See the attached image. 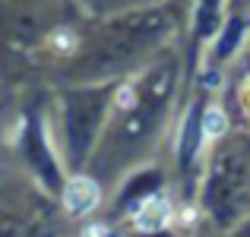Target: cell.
I'll list each match as a JSON object with an SVG mask.
<instances>
[{
  "instance_id": "1",
  "label": "cell",
  "mask_w": 250,
  "mask_h": 237,
  "mask_svg": "<svg viewBox=\"0 0 250 237\" xmlns=\"http://www.w3.org/2000/svg\"><path fill=\"white\" fill-rule=\"evenodd\" d=\"M102 199V187L92 177H73L63 190V206L70 215H89Z\"/></svg>"
},
{
  "instance_id": "8",
  "label": "cell",
  "mask_w": 250,
  "mask_h": 237,
  "mask_svg": "<svg viewBox=\"0 0 250 237\" xmlns=\"http://www.w3.org/2000/svg\"><path fill=\"white\" fill-rule=\"evenodd\" d=\"M0 237H13L10 231H6V228H0Z\"/></svg>"
},
{
  "instance_id": "5",
  "label": "cell",
  "mask_w": 250,
  "mask_h": 237,
  "mask_svg": "<svg viewBox=\"0 0 250 237\" xmlns=\"http://www.w3.org/2000/svg\"><path fill=\"white\" fill-rule=\"evenodd\" d=\"M117 104H121V108H130V104H133V89H121L117 92Z\"/></svg>"
},
{
  "instance_id": "7",
  "label": "cell",
  "mask_w": 250,
  "mask_h": 237,
  "mask_svg": "<svg viewBox=\"0 0 250 237\" xmlns=\"http://www.w3.org/2000/svg\"><path fill=\"white\" fill-rule=\"evenodd\" d=\"M85 237H108V228H89V231H85Z\"/></svg>"
},
{
  "instance_id": "6",
  "label": "cell",
  "mask_w": 250,
  "mask_h": 237,
  "mask_svg": "<svg viewBox=\"0 0 250 237\" xmlns=\"http://www.w3.org/2000/svg\"><path fill=\"white\" fill-rule=\"evenodd\" d=\"M241 108H244V114H250V79L241 85Z\"/></svg>"
},
{
  "instance_id": "4",
  "label": "cell",
  "mask_w": 250,
  "mask_h": 237,
  "mask_svg": "<svg viewBox=\"0 0 250 237\" xmlns=\"http://www.w3.org/2000/svg\"><path fill=\"white\" fill-rule=\"evenodd\" d=\"M48 44L57 51V54H70V51L76 48V32H70L67 25H61V29H54L48 35Z\"/></svg>"
},
{
  "instance_id": "3",
  "label": "cell",
  "mask_w": 250,
  "mask_h": 237,
  "mask_svg": "<svg viewBox=\"0 0 250 237\" xmlns=\"http://www.w3.org/2000/svg\"><path fill=\"white\" fill-rule=\"evenodd\" d=\"M225 133H228V114L219 104H209L203 111V139L212 142V139H222Z\"/></svg>"
},
{
  "instance_id": "2",
  "label": "cell",
  "mask_w": 250,
  "mask_h": 237,
  "mask_svg": "<svg viewBox=\"0 0 250 237\" xmlns=\"http://www.w3.org/2000/svg\"><path fill=\"white\" fill-rule=\"evenodd\" d=\"M168 221H171V202L165 196H149V199L133 212V225L140 228V231H146V234L168 228Z\"/></svg>"
}]
</instances>
